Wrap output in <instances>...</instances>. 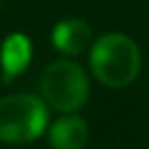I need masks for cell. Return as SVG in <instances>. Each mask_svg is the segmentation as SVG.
I'll return each instance as SVG.
<instances>
[{
	"label": "cell",
	"instance_id": "6da1fadb",
	"mask_svg": "<svg viewBox=\"0 0 149 149\" xmlns=\"http://www.w3.org/2000/svg\"><path fill=\"white\" fill-rule=\"evenodd\" d=\"M92 74L107 88H125L140 72V51L134 40L123 33H107L92 44Z\"/></svg>",
	"mask_w": 149,
	"mask_h": 149
},
{
	"label": "cell",
	"instance_id": "7a4b0ae2",
	"mask_svg": "<svg viewBox=\"0 0 149 149\" xmlns=\"http://www.w3.org/2000/svg\"><path fill=\"white\" fill-rule=\"evenodd\" d=\"M48 127V107L35 94H9L0 99V143L22 145L40 138Z\"/></svg>",
	"mask_w": 149,
	"mask_h": 149
},
{
	"label": "cell",
	"instance_id": "3957f363",
	"mask_svg": "<svg viewBox=\"0 0 149 149\" xmlns=\"http://www.w3.org/2000/svg\"><path fill=\"white\" fill-rule=\"evenodd\" d=\"M42 97L53 110L61 114H74L84 107L90 94V81L86 70L70 59L53 61L42 72Z\"/></svg>",
	"mask_w": 149,
	"mask_h": 149
},
{
	"label": "cell",
	"instance_id": "277c9868",
	"mask_svg": "<svg viewBox=\"0 0 149 149\" xmlns=\"http://www.w3.org/2000/svg\"><path fill=\"white\" fill-rule=\"evenodd\" d=\"M53 46L68 57L81 55L92 44V29L81 18H68L55 24L53 29Z\"/></svg>",
	"mask_w": 149,
	"mask_h": 149
},
{
	"label": "cell",
	"instance_id": "5b68a950",
	"mask_svg": "<svg viewBox=\"0 0 149 149\" xmlns=\"http://www.w3.org/2000/svg\"><path fill=\"white\" fill-rule=\"evenodd\" d=\"M33 57V46L31 40L22 33H11L2 42V48H0V66H2V79L9 84L15 77L24 72L31 64Z\"/></svg>",
	"mask_w": 149,
	"mask_h": 149
},
{
	"label": "cell",
	"instance_id": "8992f818",
	"mask_svg": "<svg viewBox=\"0 0 149 149\" xmlns=\"http://www.w3.org/2000/svg\"><path fill=\"white\" fill-rule=\"evenodd\" d=\"M88 138V123L77 114H64L48 127V143L53 149H84Z\"/></svg>",
	"mask_w": 149,
	"mask_h": 149
}]
</instances>
